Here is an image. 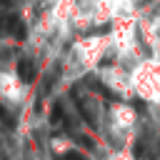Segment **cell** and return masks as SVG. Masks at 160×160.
Here are the masks:
<instances>
[{"label":"cell","mask_w":160,"mask_h":160,"mask_svg":"<svg viewBox=\"0 0 160 160\" xmlns=\"http://www.w3.org/2000/svg\"><path fill=\"white\" fill-rule=\"evenodd\" d=\"M18 78H20V82H32V78H35V62L30 58H22L18 62Z\"/></svg>","instance_id":"cell-1"},{"label":"cell","mask_w":160,"mask_h":160,"mask_svg":"<svg viewBox=\"0 0 160 160\" xmlns=\"http://www.w3.org/2000/svg\"><path fill=\"white\" fill-rule=\"evenodd\" d=\"M112 160H132V158H130V152L120 150V152H115V155H112Z\"/></svg>","instance_id":"cell-4"},{"label":"cell","mask_w":160,"mask_h":160,"mask_svg":"<svg viewBox=\"0 0 160 160\" xmlns=\"http://www.w3.org/2000/svg\"><path fill=\"white\" fill-rule=\"evenodd\" d=\"M5 30H10V15H0V35Z\"/></svg>","instance_id":"cell-3"},{"label":"cell","mask_w":160,"mask_h":160,"mask_svg":"<svg viewBox=\"0 0 160 160\" xmlns=\"http://www.w3.org/2000/svg\"><path fill=\"white\" fill-rule=\"evenodd\" d=\"M10 30H12V35L15 38H25V25H22V20L20 18H15V15H10Z\"/></svg>","instance_id":"cell-2"}]
</instances>
